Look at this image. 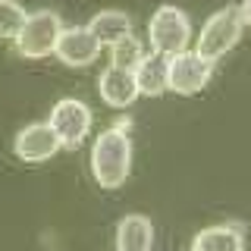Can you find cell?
Returning <instances> with one entry per match:
<instances>
[{
    "instance_id": "6",
    "label": "cell",
    "mask_w": 251,
    "mask_h": 251,
    "mask_svg": "<svg viewBox=\"0 0 251 251\" xmlns=\"http://www.w3.org/2000/svg\"><path fill=\"white\" fill-rule=\"evenodd\" d=\"M210 69H214V63L207 57H201L198 47L195 50H179L170 57V66H167V85L173 91H182V94H192L198 91L204 82L210 78Z\"/></svg>"
},
{
    "instance_id": "3",
    "label": "cell",
    "mask_w": 251,
    "mask_h": 251,
    "mask_svg": "<svg viewBox=\"0 0 251 251\" xmlns=\"http://www.w3.org/2000/svg\"><path fill=\"white\" fill-rule=\"evenodd\" d=\"M148 35H151L154 50H160V53H167V57H173V53L185 50L188 35H192V19H188V13L182 10V6H176V3H160V6L151 13Z\"/></svg>"
},
{
    "instance_id": "2",
    "label": "cell",
    "mask_w": 251,
    "mask_h": 251,
    "mask_svg": "<svg viewBox=\"0 0 251 251\" xmlns=\"http://www.w3.org/2000/svg\"><path fill=\"white\" fill-rule=\"evenodd\" d=\"M242 25H245V16H242L239 3H226V6H220V10H214L204 19V25L198 31V53L207 57L210 63L217 57H223V53L239 41Z\"/></svg>"
},
{
    "instance_id": "8",
    "label": "cell",
    "mask_w": 251,
    "mask_h": 251,
    "mask_svg": "<svg viewBox=\"0 0 251 251\" xmlns=\"http://www.w3.org/2000/svg\"><path fill=\"white\" fill-rule=\"evenodd\" d=\"M53 53L69 66H85L100 53V41L91 31V25H63Z\"/></svg>"
},
{
    "instance_id": "14",
    "label": "cell",
    "mask_w": 251,
    "mask_h": 251,
    "mask_svg": "<svg viewBox=\"0 0 251 251\" xmlns=\"http://www.w3.org/2000/svg\"><path fill=\"white\" fill-rule=\"evenodd\" d=\"M145 53H148V50L141 47V41H138L135 35H126V38H120L116 44H110V63H113V66L135 69Z\"/></svg>"
},
{
    "instance_id": "7",
    "label": "cell",
    "mask_w": 251,
    "mask_h": 251,
    "mask_svg": "<svg viewBox=\"0 0 251 251\" xmlns=\"http://www.w3.org/2000/svg\"><path fill=\"white\" fill-rule=\"evenodd\" d=\"M16 154L28 163H38V160H47V157L57 154L60 148V138L53 132V126L47 120H35V123H25L19 132H16V141H13Z\"/></svg>"
},
{
    "instance_id": "12",
    "label": "cell",
    "mask_w": 251,
    "mask_h": 251,
    "mask_svg": "<svg viewBox=\"0 0 251 251\" xmlns=\"http://www.w3.org/2000/svg\"><path fill=\"white\" fill-rule=\"evenodd\" d=\"M91 31L98 35L100 44H116L120 38L132 35V16L120 10V6H104V10H98L91 16Z\"/></svg>"
},
{
    "instance_id": "15",
    "label": "cell",
    "mask_w": 251,
    "mask_h": 251,
    "mask_svg": "<svg viewBox=\"0 0 251 251\" xmlns=\"http://www.w3.org/2000/svg\"><path fill=\"white\" fill-rule=\"evenodd\" d=\"M28 10L19 0H0V38H16L19 28L25 25Z\"/></svg>"
},
{
    "instance_id": "16",
    "label": "cell",
    "mask_w": 251,
    "mask_h": 251,
    "mask_svg": "<svg viewBox=\"0 0 251 251\" xmlns=\"http://www.w3.org/2000/svg\"><path fill=\"white\" fill-rule=\"evenodd\" d=\"M242 16H245V22L251 25V0H242Z\"/></svg>"
},
{
    "instance_id": "4",
    "label": "cell",
    "mask_w": 251,
    "mask_h": 251,
    "mask_svg": "<svg viewBox=\"0 0 251 251\" xmlns=\"http://www.w3.org/2000/svg\"><path fill=\"white\" fill-rule=\"evenodd\" d=\"M63 31V19L57 10L50 6H38V10H28L25 25L16 35V50L25 53V57H44L57 47V38Z\"/></svg>"
},
{
    "instance_id": "1",
    "label": "cell",
    "mask_w": 251,
    "mask_h": 251,
    "mask_svg": "<svg viewBox=\"0 0 251 251\" xmlns=\"http://www.w3.org/2000/svg\"><path fill=\"white\" fill-rule=\"evenodd\" d=\"M132 167V138H129V123L107 126L98 132L91 145V173L104 188H116L126 182Z\"/></svg>"
},
{
    "instance_id": "5",
    "label": "cell",
    "mask_w": 251,
    "mask_h": 251,
    "mask_svg": "<svg viewBox=\"0 0 251 251\" xmlns=\"http://www.w3.org/2000/svg\"><path fill=\"white\" fill-rule=\"evenodd\" d=\"M47 123L53 126L60 145H78L91 129V107L78 98H60L57 104L50 107Z\"/></svg>"
},
{
    "instance_id": "9",
    "label": "cell",
    "mask_w": 251,
    "mask_h": 251,
    "mask_svg": "<svg viewBox=\"0 0 251 251\" xmlns=\"http://www.w3.org/2000/svg\"><path fill=\"white\" fill-rule=\"evenodd\" d=\"M98 91L107 104L113 107H129L132 100L138 98V78L135 69H126V66H104L98 75Z\"/></svg>"
},
{
    "instance_id": "10",
    "label": "cell",
    "mask_w": 251,
    "mask_h": 251,
    "mask_svg": "<svg viewBox=\"0 0 251 251\" xmlns=\"http://www.w3.org/2000/svg\"><path fill=\"white\" fill-rule=\"evenodd\" d=\"M192 251H245V229H242V223L204 226L195 235Z\"/></svg>"
},
{
    "instance_id": "13",
    "label": "cell",
    "mask_w": 251,
    "mask_h": 251,
    "mask_svg": "<svg viewBox=\"0 0 251 251\" xmlns=\"http://www.w3.org/2000/svg\"><path fill=\"white\" fill-rule=\"evenodd\" d=\"M167 66H170V57L160 50H148L141 63L135 66V78H138V91L145 94H160L167 88Z\"/></svg>"
},
{
    "instance_id": "11",
    "label": "cell",
    "mask_w": 251,
    "mask_h": 251,
    "mask_svg": "<svg viewBox=\"0 0 251 251\" xmlns=\"http://www.w3.org/2000/svg\"><path fill=\"white\" fill-rule=\"evenodd\" d=\"M154 223L145 214H126L116 226V248L120 251H151Z\"/></svg>"
}]
</instances>
